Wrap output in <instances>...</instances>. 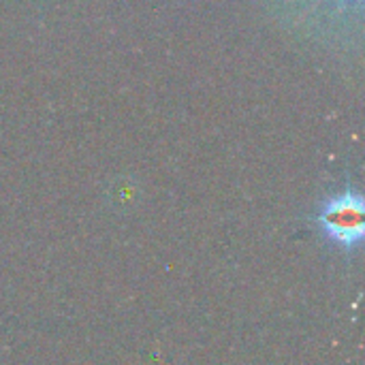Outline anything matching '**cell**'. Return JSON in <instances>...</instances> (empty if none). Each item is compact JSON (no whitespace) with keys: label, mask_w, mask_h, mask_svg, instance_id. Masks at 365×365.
Here are the masks:
<instances>
[{"label":"cell","mask_w":365,"mask_h":365,"mask_svg":"<svg viewBox=\"0 0 365 365\" xmlns=\"http://www.w3.org/2000/svg\"><path fill=\"white\" fill-rule=\"evenodd\" d=\"M319 233L344 255L359 250L365 233L364 197L359 190L344 188L342 192L325 199L314 214Z\"/></svg>","instance_id":"cell-1"}]
</instances>
